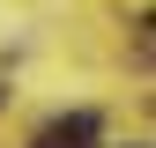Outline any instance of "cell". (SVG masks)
<instances>
[{"label":"cell","instance_id":"obj_1","mask_svg":"<svg viewBox=\"0 0 156 148\" xmlns=\"http://www.w3.org/2000/svg\"><path fill=\"white\" fill-rule=\"evenodd\" d=\"M30 148H97V111H74V119H52L37 126Z\"/></svg>","mask_w":156,"mask_h":148}]
</instances>
